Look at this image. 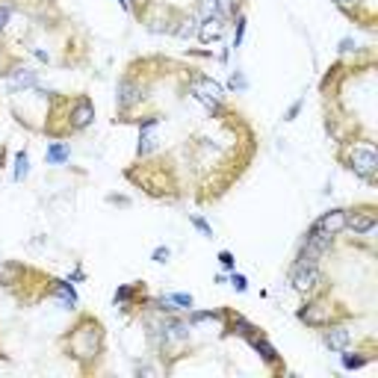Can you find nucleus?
Returning <instances> with one entry per match:
<instances>
[{
    "label": "nucleus",
    "mask_w": 378,
    "mask_h": 378,
    "mask_svg": "<svg viewBox=\"0 0 378 378\" xmlns=\"http://www.w3.org/2000/svg\"><path fill=\"white\" fill-rule=\"evenodd\" d=\"M225 30H228V18H222V15H207V18H199V33H195V39H199L201 44H216Z\"/></svg>",
    "instance_id": "17"
},
{
    "label": "nucleus",
    "mask_w": 378,
    "mask_h": 378,
    "mask_svg": "<svg viewBox=\"0 0 378 378\" xmlns=\"http://www.w3.org/2000/svg\"><path fill=\"white\" fill-rule=\"evenodd\" d=\"M343 56L346 53H358V44H355V39H340V48H337Z\"/></svg>",
    "instance_id": "35"
},
{
    "label": "nucleus",
    "mask_w": 378,
    "mask_h": 378,
    "mask_svg": "<svg viewBox=\"0 0 378 378\" xmlns=\"http://www.w3.org/2000/svg\"><path fill=\"white\" fill-rule=\"evenodd\" d=\"M151 260L160 263V266H165V263L172 260V248H169V246H157L154 251H151Z\"/></svg>",
    "instance_id": "32"
},
{
    "label": "nucleus",
    "mask_w": 378,
    "mask_h": 378,
    "mask_svg": "<svg viewBox=\"0 0 378 378\" xmlns=\"http://www.w3.org/2000/svg\"><path fill=\"white\" fill-rule=\"evenodd\" d=\"M334 4L346 12V15H349V18H358V15H360V9H364V4H367V0H334Z\"/></svg>",
    "instance_id": "28"
},
{
    "label": "nucleus",
    "mask_w": 378,
    "mask_h": 378,
    "mask_svg": "<svg viewBox=\"0 0 378 378\" xmlns=\"http://www.w3.org/2000/svg\"><path fill=\"white\" fill-rule=\"evenodd\" d=\"M246 343L251 346V349L257 352V358L263 360V364L272 370V372H286V367H284V358L278 355V349L272 346V340L263 334V328L260 331H254L251 337H246Z\"/></svg>",
    "instance_id": "12"
},
{
    "label": "nucleus",
    "mask_w": 378,
    "mask_h": 378,
    "mask_svg": "<svg viewBox=\"0 0 378 378\" xmlns=\"http://www.w3.org/2000/svg\"><path fill=\"white\" fill-rule=\"evenodd\" d=\"M12 15H15V4H12V0H0V36L9 30Z\"/></svg>",
    "instance_id": "26"
},
{
    "label": "nucleus",
    "mask_w": 378,
    "mask_h": 378,
    "mask_svg": "<svg viewBox=\"0 0 378 378\" xmlns=\"http://www.w3.org/2000/svg\"><path fill=\"white\" fill-rule=\"evenodd\" d=\"M189 225H192V228H195V231H199L201 237H207V239H213V228H210V225H207V222H204V219H201L199 213H189Z\"/></svg>",
    "instance_id": "29"
},
{
    "label": "nucleus",
    "mask_w": 378,
    "mask_h": 378,
    "mask_svg": "<svg viewBox=\"0 0 378 378\" xmlns=\"http://www.w3.org/2000/svg\"><path fill=\"white\" fill-rule=\"evenodd\" d=\"M320 337H322V346H325L328 352L340 355V352H346V349L352 346V328L346 325V320H340V322L325 325V328L320 331Z\"/></svg>",
    "instance_id": "13"
},
{
    "label": "nucleus",
    "mask_w": 378,
    "mask_h": 378,
    "mask_svg": "<svg viewBox=\"0 0 378 378\" xmlns=\"http://www.w3.org/2000/svg\"><path fill=\"white\" fill-rule=\"evenodd\" d=\"M301 107H305V98L293 101L290 107H286V113H284V122H296V118H298V113H301Z\"/></svg>",
    "instance_id": "33"
},
{
    "label": "nucleus",
    "mask_w": 378,
    "mask_h": 378,
    "mask_svg": "<svg viewBox=\"0 0 378 378\" xmlns=\"http://www.w3.org/2000/svg\"><path fill=\"white\" fill-rule=\"evenodd\" d=\"M286 284L298 296H320V293H328L331 286L322 263H310V260H301V257H296L290 269H286Z\"/></svg>",
    "instance_id": "4"
},
{
    "label": "nucleus",
    "mask_w": 378,
    "mask_h": 378,
    "mask_svg": "<svg viewBox=\"0 0 378 378\" xmlns=\"http://www.w3.org/2000/svg\"><path fill=\"white\" fill-rule=\"evenodd\" d=\"M30 53H33V56L39 59V63H51V56L44 53V51H39V48H30Z\"/></svg>",
    "instance_id": "37"
},
{
    "label": "nucleus",
    "mask_w": 378,
    "mask_h": 378,
    "mask_svg": "<svg viewBox=\"0 0 378 378\" xmlns=\"http://www.w3.org/2000/svg\"><path fill=\"white\" fill-rule=\"evenodd\" d=\"M63 352L77 364L83 372L92 370L98 360L103 358V346H107V334H103L101 320H95L92 313H80L77 322L68 328V334L59 340Z\"/></svg>",
    "instance_id": "1"
},
{
    "label": "nucleus",
    "mask_w": 378,
    "mask_h": 378,
    "mask_svg": "<svg viewBox=\"0 0 378 378\" xmlns=\"http://www.w3.org/2000/svg\"><path fill=\"white\" fill-rule=\"evenodd\" d=\"M228 281H231V286H234V290L237 293H248V278L243 275V272H228Z\"/></svg>",
    "instance_id": "30"
},
{
    "label": "nucleus",
    "mask_w": 378,
    "mask_h": 378,
    "mask_svg": "<svg viewBox=\"0 0 378 378\" xmlns=\"http://www.w3.org/2000/svg\"><path fill=\"white\" fill-rule=\"evenodd\" d=\"M136 375H157V370L148 367V364H139V367H136Z\"/></svg>",
    "instance_id": "36"
},
{
    "label": "nucleus",
    "mask_w": 378,
    "mask_h": 378,
    "mask_svg": "<svg viewBox=\"0 0 378 378\" xmlns=\"http://www.w3.org/2000/svg\"><path fill=\"white\" fill-rule=\"evenodd\" d=\"M187 92L199 101L201 107H207L213 115L225 113V98H228V95H225V86L210 77V74H204L199 68H189V74H187Z\"/></svg>",
    "instance_id": "5"
},
{
    "label": "nucleus",
    "mask_w": 378,
    "mask_h": 378,
    "mask_svg": "<svg viewBox=\"0 0 378 378\" xmlns=\"http://www.w3.org/2000/svg\"><path fill=\"white\" fill-rule=\"evenodd\" d=\"M48 296H53L68 310H77V305H80V296L68 278H48Z\"/></svg>",
    "instance_id": "16"
},
{
    "label": "nucleus",
    "mask_w": 378,
    "mask_h": 378,
    "mask_svg": "<svg viewBox=\"0 0 378 378\" xmlns=\"http://www.w3.org/2000/svg\"><path fill=\"white\" fill-rule=\"evenodd\" d=\"M165 296H169V301L177 308V313H189L195 308V298L189 293H165Z\"/></svg>",
    "instance_id": "25"
},
{
    "label": "nucleus",
    "mask_w": 378,
    "mask_h": 378,
    "mask_svg": "<svg viewBox=\"0 0 378 378\" xmlns=\"http://www.w3.org/2000/svg\"><path fill=\"white\" fill-rule=\"evenodd\" d=\"M71 160V145L68 142H48V151H44V163L48 165H65Z\"/></svg>",
    "instance_id": "22"
},
{
    "label": "nucleus",
    "mask_w": 378,
    "mask_h": 378,
    "mask_svg": "<svg viewBox=\"0 0 378 378\" xmlns=\"http://www.w3.org/2000/svg\"><path fill=\"white\" fill-rule=\"evenodd\" d=\"M113 305H115L118 310H125V313L139 310V305H142V310H145V308H148V286H145V281L122 284V286L115 290V296H113Z\"/></svg>",
    "instance_id": "11"
},
{
    "label": "nucleus",
    "mask_w": 378,
    "mask_h": 378,
    "mask_svg": "<svg viewBox=\"0 0 378 378\" xmlns=\"http://www.w3.org/2000/svg\"><path fill=\"white\" fill-rule=\"evenodd\" d=\"M340 308H343V305H334V301H331L325 293H320V296H305V305L296 310V320H298L301 325L313 328V331H322V328L331 325V322L349 320V313H343Z\"/></svg>",
    "instance_id": "3"
},
{
    "label": "nucleus",
    "mask_w": 378,
    "mask_h": 378,
    "mask_svg": "<svg viewBox=\"0 0 378 378\" xmlns=\"http://www.w3.org/2000/svg\"><path fill=\"white\" fill-rule=\"evenodd\" d=\"M216 284H228V272H219V275H216Z\"/></svg>",
    "instance_id": "39"
},
{
    "label": "nucleus",
    "mask_w": 378,
    "mask_h": 378,
    "mask_svg": "<svg viewBox=\"0 0 378 378\" xmlns=\"http://www.w3.org/2000/svg\"><path fill=\"white\" fill-rule=\"evenodd\" d=\"M222 331H225V334H228V337H251L254 334V331H260V328H257L251 320H246V316L243 313H237V310H231V308H222Z\"/></svg>",
    "instance_id": "14"
},
{
    "label": "nucleus",
    "mask_w": 378,
    "mask_h": 378,
    "mask_svg": "<svg viewBox=\"0 0 378 378\" xmlns=\"http://www.w3.org/2000/svg\"><path fill=\"white\" fill-rule=\"evenodd\" d=\"M378 228V210L375 204H358L346 210V234L370 237Z\"/></svg>",
    "instance_id": "9"
},
{
    "label": "nucleus",
    "mask_w": 378,
    "mask_h": 378,
    "mask_svg": "<svg viewBox=\"0 0 378 378\" xmlns=\"http://www.w3.org/2000/svg\"><path fill=\"white\" fill-rule=\"evenodd\" d=\"M118 6H122L127 15H133V6H130V0H118Z\"/></svg>",
    "instance_id": "38"
},
{
    "label": "nucleus",
    "mask_w": 378,
    "mask_h": 378,
    "mask_svg": "<svg viewBox=\"0 0 378 378\" xmlns=\"http://www.w3.org/2000/svg\"><path fill=\"white\" fill-rule=\"evenodd\" d=\"M0 74H4L9 92H33V89L39 86V71L33 65H24L21 59H15L12 65L0 68Z\"/></svg>",
    "instance_id": "10"
},
{
    "label": "nucleus",
    "mask_w": 378,
    "mask_h": 378,
    "mask_svg": "<svg viewBox=\"0 0 378 378\" xmlns=\"http://www.w3.org/2000/svg\"><path fill=\"white\" fill-rule=\"evenodd\" d=\"M175 18H177V9L163 6V4H151V0H145L142 9L136 12V21L145 24L148 33H157V36H172Z\"/></svg>",
    "instance_id": "7"
},
{
    "label": "nucleus",
    "mask_w": 378,
    "mask_h": 378,
    "mask_svg": "<svg viewBox=\"0 0 378 378\" xmlns=\"http://www.w3.org/2000/svg\"><path fill=\"white\" fill-rule=\"evenodd\" d=\"M298 246H308V248H313L316 254L325 257V254H331V251L337 248V237H331L328 231H322L320 225H310V228L301 234V243H298Z\"/></svg>",
    "instance_id": "15"
},
{
    "label": "nucleus",
    "mask_w": 378,
    "mask_h": 378,
    "mask_svg": "<svg viewBox=\"0 0 378 378\" xmlns=\"http://www.w3.org/2000/svg\"><path fill=\"white\" fill-rule=\"evenodd\" d=\"M68 281H71V284H83V281H86V269L77 263V266H74V269L68 272Z\"/></svg>",
    "instance_id": "34"
},
{
    "label": "nucleus",
    "mask_w": 378,
    "mask_h": 378,
    "mask_svg": "<svg viewBox=\"0 0 378 378\" xmlns=\"http://www.w3.org/2000/svg\"><path fill=\"white\" fill-rule=\"evenodd\" d=\"M195 33H199V15L195 12H177L172 36L180 39V42H189V39H195Z\"/></svg>",
    "instance_id": "19"
},
{
    "label": "nucleus",
    "mask_w": 378,
    "mask_h": 378,
    "mask_svg": "<svg viewBox=\"0 0 378 378\" xmlns=\"http://www.w3.org/2000/svg\"><path fill=\"white\" fill-rule=\"evenodd\" d=\"M65 107V127L68 133H86L95 125V103L89 95H74L71 101L63 103Z\"/></svg>",
    "instance_id": "8"
},
{
    "label": "nucleus",
    "mask_w": 378,
    "mask_h": 378,
    "mask_svg": "<svg viewBox=\"0 0 378 378\" xmlns=\"http://www.w3.org/2000/svg\"><path fill=\"white\" fill-rule=\"evenodd\" d=\"M372 360V355L370 352H360V349H346V352H340V367L346 370V372H355V370H364L367 364Z\"/></svg>",
    "instance_id": "21"
},
{
    "label": "nucleus",
    "mask_w": 378,
    "mask_h": 378,
    "mask_svg": "<svg viewBox=\"0 0 378 378\" xmlns=\"http://www.w3.org/2000/svg\"><path fill=\"white\" fill-rule=\"evenodd\" d=\"M246 30H248V18H246V9L234 15V42H231V51H239L246 42Z\"/></svg>",
    "instance_id": "23"
},
{
    "label": "nucleus",
    "mask_w": 378,
    "mask_h": 378,
    "mask_svg": "<svg viewBox=\"0 0 378 378\" xmlns=\"http://www.w3.org/2000/svg\"><path fill=\"white\" fill-rule=\"evenodd\" d=\"M216 260H219L222 272H234V269H237V257H234V251H228V248H222Z\"/></svg>",
    "instance_id": "31"
},
{
    "label": "nucleus",
    "mask_w": 378,
    "mask_h": 378,
    "mask_svg": "<svg viewBox=\"0 0 378 378\" xmlns=\"http://www.w3.org/2000/svg\"><path fill=\"white\" fill-rule=\"evenodd\" d=\"M337 160H340V165L346 172H352L358 180H364L367 187L378 184V154H375V145L370 139H364V142L340 139Z\"/></svg>",
    "instance_id": "2"
},
{
    "label": "nucleus",
    "mask_w": 378,
    "mask_h": 378,
    "mask_svg": "<svg viewBox=\"0 0 378 378\" xmlns=\"http://www.w3.org/2000/svg\"><path fill=\"white\" fill-rule=\"evenodd\" d=\"M313 225H320V228L328 231L331 237L346 234V207H331V210H325V213H320V219H316Z\"/></svg>",
    "instance_id": "18"
},
{
    "label": "nucleus",
    "mask_w": 378,
    "mask_h": 378,
    "mask_svg": "<svg viewBox=\"0 0 378 378\" xmlns=\"http://www.w3.org/2000/svg\"><path fill=\"white\" fill-rule=\"evenodd\" d=\"M228 89H231V92H248V77H246V74L243 71H231V77H228Z\"/></svg>",
    "instance_id": "27"
},
{
    "label": "nucleus",
    "mask_w": 378,
    "mask_h": 378,
    "mask_svg": "<svg viewBox=\"0 0 378 378\" xmlns=\"http://www.w3.org/2000/svg\"><path fill=\"white\" fill-rule=\"evenodd\" d=\"M148 83L145 80H139L133 71H127V74H122L118 77V86H115V107H118V118L122 122H127V118L133 115V110H139L142 103L148 101Z\"/></svg>",
    "instance_id": "6"
},
{
    "label": "nucleus",
    "mask_w": 378,
    "mask_h": 378,
    "mask_svg": "<svg viewBox=\"0 0 378 378\" xmlns=\"http://www.w3.org/2000/svg\"><path fill=\"white\" fill-rule=\"evenodd\" d=\"M157 151H160V136H157V127L139 130V142H136V160H148V157H154Z\"/></svg>",
    "instance_id": "20"
},
{
    "label": "nucleus",
    "mask_w": 378,
    "mask_h": 378,
    "mask_svg": "<svg viewBox=\"0 0 378 378\" xmlns=\"http://www.w3.org/2000/svg\"><path fill=\"white\" fill-rule=\"evenodd\" d=\"M27 177H30V154H27V151H18V154H15L12 180H15V184H21V180H27Z\"/></svg>",
    "instance_id": "24"
}]
</instances>
